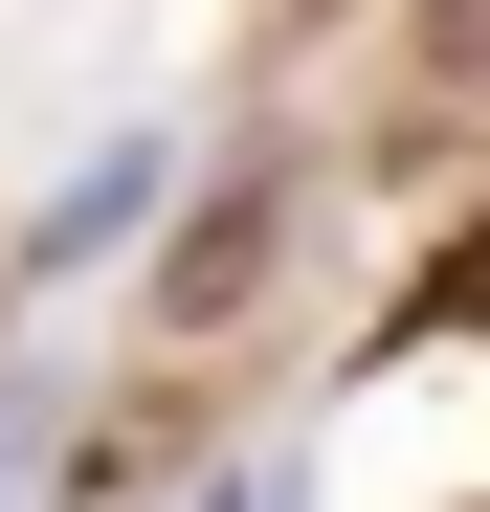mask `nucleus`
<instances>
[{
	"instance_id": "1",
	"label": "nucleus",
	"mask_w": 490,
	"mask_h": 512,
	"mask_svg": "<svg viewBox=\"0 0 490 512\" xmlns=\"http://www.w3.org/2000/svg\"><path fill=\"white\" fill-rule=\"evenodd\" d=\"M134 201H156V156H90V179H67V201H45V268H90V245H112Z\"/></svg>"
}]
</instances>
